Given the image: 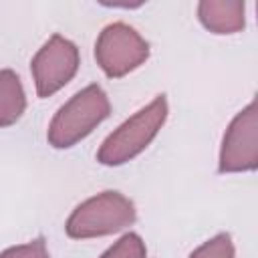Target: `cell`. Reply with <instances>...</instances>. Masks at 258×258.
<instances>
[{
    "instance_id": "cell-9",
    "label": "cell",
    "mask_w": 258,
    "mask_h": 258,
    "mask_svg": "<svg viewBox=\"0 0 258 258\" xmlns=\"http://www.w3.org/2000/svg\"><path fill=\"white\" fill-rule=\"evenodd\" d=\"M101 258H147V248L139 234L127 232L109 250H105Z\"/></svg>"
},
{
    "instance_id": "cell-2",
    "label": "cell",
    "mask_w": 258,
    "mask_h": 258,
    "mask_svg": "<svg viewBox=\"0 0 258 258\" xmlns=\"http://www.w3.org/2000/svg\"><path fill=\"white\" fill-rule=\"evenodd\" d=\"M167 113L169 109L165 95H157L147 107L139 109L111 135H107L97 151V161L109 167H117L135 159L157 137L167 119Z\"/></svg>"
},
{
    "instance_id": "cell-5",
    "label": "cell",
    "mask_w": 258,
    "mask_h": 258,
    "mask_svg": "<svg viewBox=\"0 0 258 258\" xmlns=\"http://www.w3.org/2000/svg\"><path fill=\"white\" fill-rule=\"evenodd\" d=\"M81 56L75 42L60 34H52L34 54L30 62L36 95L46 99L58 93L79 71Z\"/></svg>"
},
{
    "instance_id": "cell-10",
    "label": "cell",
    "mask_w": 258,
    "mask_h": 258,
    "mask_svg": "<svg viewBox=\"0 0 258 258\" xmlns=\"http://www.w3.org/2000/svg\"><path fill=\"white\" fill-rule=\"evenodd\" d=\"M189 258H236V250L232 244L230 234H216L202 246H198Z\"/></svg>"
},
{
    "instance_id": "cell-11",
    "label": "cell",
    "mask_w": 258,
    "mask_h": 258,
    "mask_svg": "<svg viewBox=\"0 0 258 258\" xmlns=\"http://www.w3.org/2000/svg\"><path fill=\"white\" fill-rule=\"evenodd\" d=\"M0 258H50V256H48L44 238H34L26 244L12 246V248L0 252Z\"/></svg>"
},
{
    "instance_id": "cell-4",
    "label": "cell",
    "mask_w": 258,
    "mask_h": 258,
    "mask_svg": "<svg viewBox=\"0 0 258 258\" xmlns=\"http://www.w3.org/2000/svg\"><path fill=\"white\" fill-rule=\"evenodd\" d=\"M149 56V42L129 24L105 26L95 42V60L111 79H121L139 69Z\"/></svg>"
},
{
    "instance_id": "cell-8",
    "label": "cell",
    "mask_w": 258,
    "mask_h": 258,
    "mask_svg": "<svg viewBox=\"0 0 258 258\" xmlns=\"http://www.w3.org/2000/svg\"><path fill=\"white\" fill-rule=\"evenodd\" d=\"M26 109V95L20 77L4 69L0 71V127L14 125Z\"/></svg>"
},
{
    "instance_id": "cell-6",
    "label": "cell",
    "mask_w": 258,
    "mask_h": 258,
    "mask_svg": "<svg viewBox=\"0 0 258 258\" xmlns=\"http://www.w3.org/2000/svg\"><path fill=\"white\" fill-rule=\"evenodd\" d=\"M258 167V111L250 101L228 125L220 147V173H242Z\"/></svg>"
},
{
    "instance_id": "cell-3",
    "label": "cell",
    "mask_w": 258,
    "mask_h": 258,
    "mask_svg": "<svg viewBox=\"0 0 258 258\" xmlns=\"http://www.w3.org/2000/svg\"><path fill=\"white\" fill-rule=\"evenodd\" d=\"M135 218V204L123 194L107 189L79 204L69 216L64 230L75 240L101 238L129 228Z\"/></svg>"
},
{
    "instance_id": "cell-1",
    "label": "cell",
    "mask_w": 258,
    "mask_h": 258,
    "mask_svg": "<svg viewBox=\"0 0 258 258\" xmlns=\"http://www.w3.org/2000/svg\"><path fill=\"white\" fill-rule=\"evenodd\" d=\"M111 113L107 93L99 85H89L75 93L52 117L46 139L54 149H69L93 133Z\"/></svg>"
},
{
    "instance_id": "cell-7",
    "label": "cell",
    "mask_w": 258,
    "mask_h": 258,
    "mask_svg": "<svg viewBox=\"0 0 258 258\" xmlns=\"http://www.w3.org/2000/svg\"><path fill=\"white\" fill-rule=\"evenodd\" d=\"M198 18L214 34H234L246 24V4L238 0H202Z\"/></svg>"
}]
</instances>
